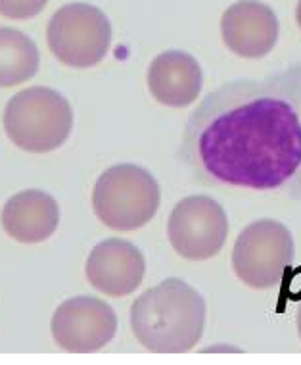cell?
<instances>
[{
  "instance_id": "1",
  "label": "cell",
  "mask_w": 301,
  "mask_h": 365,
  "mask_svg": "<svg viewBox=\"0 0 301 365\" xmlns=\"http://www.w3.org/2000/svg\"><path fill=\"white\" fill-rule=\"evenodd\" d=\"M181 156L206 185L275 190L301 171V63L215 88L190 115Z\"/></svg>"
},
{
  "instance_id": "2",
  "label": "cell",
  "mask_w": 301,
  "mask_h": 365,
  "mask_svg": "<svg viewBox=\"0 0 301 365\" xmlns=\"http://www.w3.org/2000/svg\"><path fill=\"white\" fill-rule=\"evenodd\" d=\"M131 327L138 342L156 354L189 352L206 327V302L181 279H165L134 300Z\"/></svg>"
},
{
  "instance_id": "3",
  "label": "cell",
  "mask_w": 301,
  "mask_h": 365,
  "mask_svg": "<svg viewBox=\"0 0 301 365\" xmlns=\"http://www.w3.org/2000/svg\"><path fill=\"white\" fill-rule=\"evenodd\" d=\"M73 112L68 98L48 87H29L12 96L4 110V129L21 150L52 152L68 140Z\"/></svg>"
},
{
  "instance_id": "4",
  "label": "cell",
  "mask_w": 301,
  "mask_h": 365,
  "mask_svg": "<svg viewBox=\"0 0 301 365\" xmlns=\"http://www.w3.org/2000/svg\"><path fill=\"white\" fill-rule=\"evenodd\" d=\"M162 202L159 185L150 171L120 164L98 177L93 190V208L98 220L115 231H134L156 215Z\"/></svg>"
},
{
  "instance_id": "5",
  "label": "cell",
  "mask_w": 301,
  "mask_h": 365,
  "mask_svg": "<svg viewBox=\"0 0 301 365\" xmlns=\"http://www.w3.org/2000/svg\"><path fill=\"white\" fill-rule=\"evenodd\" d=\"M292 259L294 239L280 221H253L234 242V273L251 289H273L282 283Z\"/></svg>"
},
{
  "instance_id": "6",
  "label": "cell",
  "mask_w": 301,
  "mask_h": 365,
  "mask_svg": "<svg viewBox=\"0 0 301 365\" xmlns=\"http://www.w3.org/2000/svg\"><path fill=\"white\" fill-rule=\"evenodd\" d=\"M46 41L52 54L69 68H93L110 51L112 26L100 8L73 2L52 16Z\"/></svg>"
},
{
  "instance_id": "7",
  "label": "cell",
  "mask_w": 301,
  "mask_h": 365,
  "mask_svg": "<svg viewBox=\"0 0 301 365\" xmlns=\"http://www.w3.org/2000/svg\"><path fill=\"white\" fill-rule=\"evenodd\" d=\"M167 237L179 256L209 259L221 252L228 237V220L223 206L209 196H189L169 215Z\"/></svg>"
},
{
  "instance_id": "8",
  "label": "cell",
  "mask_w": 301,
  "mask_h": 365,
  "mask_svg": "<svg viewBox=\"0 0 301 365\" xmlns=\"http://www.w3.org/2000/svg\"><path fill=\"white\" fill-rule=\"evenodd\" d=\"M51 329L62 350L90 354L112 342L117 331V317L100 298L77 296L58 306Z\"/></svg>"
},
{
  "instance_id": "9",
  "label": "cell",
  "mask_w": 301,
  "mask_h": 365,
  "mask_svg": "<svg viewBox=\"0 0 301 365\" xmlns=\"http://www.w3.org/2000/svg\"><path fill=\"white\" fill-rule=\"evenodd\" d=\"M226 48L240 58H263L278 41V19L273 8L259 0H240L226 8L221 19Z\"/></svg>"
},
{
  "instance_id": "10",
  "label": "cell",
  "mask_w": 301,
  "mask_h": 365,
  "mask_svg": "<svg viewBox=\"0 0 301 365\" xmlns=\"http://www.w3.org/2000/svg\"><path fill=\"white\" fill-rule=\"evenodd\" d=\"M146 262L137 246L121 239H107L95 246L87 259V279L102 294L127 296L140 287Z\"/></svg>"
},
{
  "instance_id": "11",
  "label": "cell",
  "mask_w": 301,
  "mask_h": 365,
  "mask_svg": "<svg viewBox=\"0 0 301 365\" xmlns=\"http://www.w3.org/2000/svg\"><path fill=\"white\" fill-rule=\"evenodd\" d=\"M2 227L18 242L38 245L51 239L60 223L58 202L43 190H21L6 202L0 214Z\"/></svg>"
},
{
  "instance_id": "12",
  "label": "cell",
  "mask_w": 301,
  "mask_h": 365,
  "mask_svg": "<svg viewBox=\"0 0 301 365\" xmlns=\"http://www.w3.org/2000/svg\"><path fill=\"white\" fill-rule=\"evenodd\" d=\"M200 63L189 52L169 51L154 58L148 70V87L157 102L171 108H184L200 96Z\"/></svg>"
},
{
  "instance_id": "13",
  "label": "cell",
  "mask_w": 301,
  "mask_h": 365,
  "mask_svg": "<svg viewBox=\"0 0 301 365\" xmlns=\"http://www.w3.org/2000/svg\"><path fill=\"white\" fill-rule=\"evenodd\" d=\"M37 44L26 33L0 27V87H16L38 71Z\"/></svg>"
},
{
  "instance_id": "14",
  "label": "cell",
  "mask_w": 301,
  "mask_h": 365,
  "mask_svg": "<svg viewBox=\"0 0 301 365\" xmlns=\"http://www.w3.org/2000/svg\"><path fill=\"white\" fill-rule=\"evenodd\" d=\"M48 0H0V14L10 19H29L41 14Z\"/></svg>"
},
{
  "instance_id": "15",
  "label": "cell",
  "mask_w": 301,
  "mask_h": 365,
  "mask_svg": "<svg viewBox=\"0 0 301 365\" xmlns=\"http://www.w3.org/2000/svg\"><path fill=\"white\" fill-rule=\"evenodd\" d=\"M295 19H297V26L301 29V0L297 2V10H295Z\"/></svg>"
},
{
  "instance_id": "16",
  "label": "cell",
  "mask_w": 301,
  "mask_h": 365,
  "mask_svg": "<svg viewBox=\"0 0 301 365\" xmlns=\"http://www.w3.org/2000/svg\"><path fill=\"white\" fill-rule=\"evenodd\" d=\"M297 333H300V339H301V306L297 309Z\"/></svg>"
}]
</instances>
